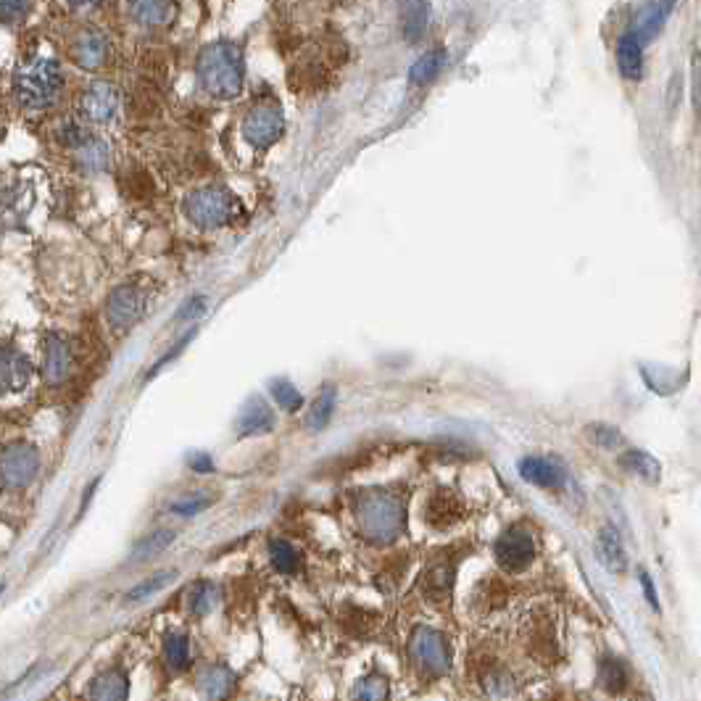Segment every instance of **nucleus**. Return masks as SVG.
<instances>
[{
    "instance_id": "obj_1",
    "label": "nucleus",
    "mask_w": 701,
    "mask_h": 701,
    "mask_svg": "<svg viewBox=\"0 0 701 701\" xmlns=\"http://www.w3.org/2000/svg\"><path fill=\"white\" fill-rule=\"evenodd\" d=\"M64 87V69L53 56L35 53L19 61L14 72V95L24 109H48Z\"/></svg>"
},
{
    "instance_id": "obj_2",
    "label": "nucleus",
    "mask_w": 701,
    "mask_h": 701,
    "mask_svg": "<svg viewBox=\"0 0 701 701\" xmlns=\"http://www.w3.org/2000/svg\"><path fill=\"white\" fill-rule=\"evenodd\" d=\"M198 80L214 98H235L243 90V53L230 40H217L198 53Z\"/></svg>"
},
{
    "instance_id": "obj_3",
    "label": "nucleus",
    "mask_w": 701,
    "mask_h": 701,
    "mask_svg": "<svg viewBox=\"0 0 701 701\" xmlns=\"http://www.w3.org/2000/svg\"><path fill=\"white\" fill-rule=\"evenodd\" d=\"M404 504L385 491H369L356 501V525L372 543L396 541L404 530Z\"/></svg>"
},
{
    "instance_id": "obj_4",
    "label": "nucleus",
    "mask_w": 701,
    "mask_h": 701,
    "mask_svg": "<svg viewBox=\"0 0 701 701\" xmlns=\"http://www.w3.org/2000/svg\"><path fill=\"white\" fill-rule=\"evenodd\" d=\"M238 211V198L232 196L227 188H219V185L198 188L185 198V214H188L193 225L203 227V230H217V227L230 225Z\"/></svg>"
},
{
    "instance_id": "obj_5",
    "label": "nucleus",
    "mask_w": 701,
    "mask_h": 701,
    "mask_svg": "<svg viewBox=\"0 0 701 701\" xmlns=\"http://www.w3.org/2000/svg\"><path fill=\"white\" fill-rule=\"evenodd\" d=\"M37 470H40V454L32 443L16 441L0 451V488L22 491L35 480Z\"/></svg>"
},
{
    "instance_id": "obj_6",
    "label": "nucleus",
    "mask_w": 701,
    "mask_h": 701,
    "mask_svg": "<svg viewBox=\"0 0 701 701\" xmlns=\"http://www.w3.org/2000/svg\"><path fill=\"white\" fill-rule=\"evenodd\" d=\"M412 662L422 675H443L451 667L449 641L433 628H417L412 636Z\"/></svg>"
},
{
    "instance_id": "obj_7",
    "label": "nucleus",
    "mask_w": 701,
    "mask_h": 701,
    "mask_svg": "<svg viewBox=\"0 0 701 701\" xmlns=\"http://www.w3.org/2000/svg\"><path fill=\"white\" fill-rule=\"evenodd\" d=\"M282 130H285V116L277 101H259L243 119V138L253 148H267L277 143Z\"/></svg>"
},
{
    "instance_id": "obj_8",
    "label": "nucleus",
    "mask_w": 701,
    "mask_h": 701,
    "mask_svg": "<svg viewBox=\"0 0 701 701\" xmlns=\"http://www.w3.org/2000/svg\"><path fill=\"white\" fill-rule=\"evenodd\" d=\"M148 306V293L138 285H119L106 301V319L114 327L116 333L130 330L132 325H138Z\"/></svg>"
},
{
    "instance_id": "obj_9",
    "label": "nucleus",
    "mask_w": 701,
    "mask_h": 701,
    "mask_svg": "<svg viewBox=\"0 0 701 701\" xmlns=\"http://www.w3.org/2000/svg\"><path fill=\"white\" fill-rule=\"evenodd\" d=\"M496 562L509 572H522L535 559V538L525 528H509L501 535L496 546Z\"/></svg>"
},
{
    "instance_id": "obj_10",
    "label": "nucleus",
    "mask_w": 701,
    "mask_h": 701,
    "mask_svg": "<svg viewBox=\"0 0 701 701\" xmlns=\"http://www.w3.org/2000/svg\"><path fill=\"white\" fill-rule=\"evenodd\" d=\"M119 111V90L111 82L98 80L80 95V114L87 124H109Z\"/></svg>"
},
{
    "instance_id": "obj_11",
    "label": "nucleus",
    "mask_w": 701,
    "mask_h": 701,
    "mask_svg": "<svg viewBox=\"0 0 701 701\" xmlns=\"http://www.w3.org/2000/svg\"><path fill=\"white\" fill-rule=\"evenodd\" d=\"M32 380V362L11 343H0V396L22 393Z\"/></svg>"
},
{
    "instance_id": "obj_12",
    "label": "nucleus",
    "mask_w": 701,
    "mask_h": 701,
    "mask_svg": "<svg viewBox=\"0 0 701 701\" xmlns=\"http://www.w3.org/2000/svg\"><path fill=\"white\" fill-rule=\"evenodd\" d=\"M72 346L69 340L48 333L43 340V380L48 385H61L72 372Z\"/></svg>"
},
{
    "instance_id": "obj_13",
    "label": "nucleus",
    "mask_w": 701,
    "mask_h": 701,
    "mask_svg": "<svg viewBox=\"0 0 701 701\" xmlns=\"http://www.w3.org/2000/svg\"><path fill=\"white\" fill-rule=\"evenodd\" d=\"M72 58L82 69H90V72L101 69L106 64V58H109V37L103 35L101 29H82L80 35L74 37Z\"/></svg>"
},
{
    "instance_id": "obj_14",
    "label": "nucleus",
    "mask_w": 701,
    "mask_h": 701,
    "mask_svg": "<svg viewBox=\"0 0 701 701\" xmlns=\"http://www.w3.org/2000/svg\"><path fill=\"white\" fill-rule=\"evenodd\" d=\"M130 678L122 667H109L87 683V701H127Z\"/></svg>"
},
{
    "instance_id": "obj_15",
    "label": "nucleus",
    "mask_w": 701,
    "mask_h": 701,
    "mask_svg": "<svg viewBox=\"0 0 701 701\" xmlns=\"http://www.w3.org/2000/svg\"><path fill=\"white\" fill-rule=\"evenodd\" d=\"M454 570L456 562L449 557H438L422 575V591L430 601L443 604L451 596V586H454Z\"/></svg>"
},
{
    "instance_id": "obj_16",
    "label": "nucleus",
    "mask_w": 701,
    "mask_h": 701,
    "mask_svg": "<svg viewBox=\"0 0 701 701\" xmlns=\"http://www.w3.org/2000/svg\"><path fill=\"white\" fill-rule=\"evenodd\" d=\"M520 475L538 488H557L564 483L562 464L546 456H525L520 462Z\"/></svg>"
},
{
    "instance_id": "obj_17",
    "label": "nucleus",
    "mask_w": 701,
    "mask_h": 701,
    "mask_svg": "<svg viewBox=\"0 0 701 701\" xmlns=\"http://www.w3.org/2000/svg\"><path fill=\"white\" fill-rule=\"evenodd\" d=\"M617 66L625 80L638 82L644 77V45L636 37V32L620 37L617 43Z\"/></svg>"
},
{
    "instance_id": "obj_18",
    "label": "nucleus",
    "mask_w": 701,
    "mask_h": 701,
    "mask_svg": "<svg viewBox=\"0 0 701 701\" xmlns=\"http://www.w3.org/2000/svg\"><path fill=\"white\" fill-rule=\"evenodd\" d=\"M464 506L462 501L456 499L454 493L449 491H438L427 504V522L433 528H449L456 520H462Z\"/></svg>"
},
{
    "instance_id": "obj_19",
    "label": "nucleus",
    "mask_w": 701,
    "mask_h": 701,
    "mask_svg": "<svg viewBox=\"0 0 701 701\" xmlns=\"http://www.w3.org/2000/svg\"><path fill=\"white\" fill-rule=\"evenodd\" d=\"M161 654H164V665L169 673H185L190 667V638L182 630H169L161 644Z\"/></svg>"
},
{
    "instance_id": "obj_20",
    "label": "nucleus",
    "mask_w": 701,
    "mask_h": 701,
    "mask_svg": "<svg viewBox=\"0 0 701 701\" xmlns=\"http://www.w3.org/2000/svg\"><path fill=\"white\" fill-rule=\"evenodd\" d=\"M232 673L225 665H211L198 675V691L206 701H222L232 691Z\"/></svg>"
},
{
    "instance_id": "obj_21",
    "label": "nucleus",
    "mask_w": 701,
    "mask_h": 701,
    "mask_svg": "<svg viewBox=\"0 0 701 701\" xmlns=\"http://www.w3.org/2000/svg\"><path fill=\"white\" fill-rule=\"evenodd\" d=\"M275 425V414L269 412V406L261 401V398H251L243 412L238 417V433L251 435V433H264L269 427Z\"/></svg>"
},
{
    "instance_id": "obj_22",
    "label": "nucleus",
    "mask_w": 701,
    "mask_h": 701,
    "mask_svg": "<svg viewBox=\"0 0 701 701\" xmlns=\"http://www.w3.org/2000/svg\"><path fill=\"white\" fill-rule=\"evenodd\" d=\"M620 467H625V470L638 475L641 480H646V483H657L659 477H662V467H659L657 459L641 449L625 451V454L620 456Z\"/></svg>"
},
{
    "instance_id": "obj_23",
    "label": "nucleus",
    "mask_w": 701,
    "mask_h": 701,
    "mask_svg": "<svg viewBox=\"0 0 701 701\" xmlns=\"http://www.w3.org/2000/svg\"><path fill=\"white\" fill-rule=\"evenodd\" d=\"M443 64H446V51H443V48H433V51L422 53V56L414 61L412 69H409V82H412V85H427V82H433L435 77H438V72L443 69Z\"/></svg>"
},
{
    "instance_id": "obj_24",
    "label": "nucleus",
    "mask_w": 701,
    "mask_h": 701,
    "mask_svg": "<svg viewBox=\"0 0 701 701\" xmlns=\"http://www.w3.org/2000/svg\"><path fill=\"white\" fill-rule=\"evenodd\" d=\"M599 557L612 572L625 570V549H622V538L612 525H607V528L599 533Z\"/></svg>"
},
{
    "instance_id": "obj_25",
    "label": "nucleus",
    "mask_w": 701,
    "mask_h": 701,
    "mask_svg": "<svg viewBox=\"0 0 701 701\" xmlns=\"http://www.w3.org/2000/svg\"><path fill=\"white\" fill-rule=\"evenodd\" d=\"M177 8L172 3H132L130 14L132 19L138 24H145V27H161V24L172 22V16Z\"/></svg>"
},
{
    "instance_id": "obj_26",
    "label": "nucleus",
    "mask_w": 701,
    "mask_h": 701,
    "mask_svg": "<svg viewBox=\"0 0 701 701\" xmlns=\"http://www.w3.org/2000/svg\"><path fill=\"white\" fill-rule=\"evenodd\" d=\"M74 159H77V164H80L85 172H98V169H103L109 164V145L93 135V138L82 145L80 151H74Z\"/></svg>"
},
{
    "instance_id": "obj_27",
    "label": "nucleus",
    "mask_w": 701,
    "mask_h": 701,
    "mask_svg": "<svg viewBox=\"0 0 701 701\" xmlns=\"http://www.w3.org/2000/svg\"><path fill=\"white\" fill-rule=\"evenodd\" d=\"M333 409H335V388L333 385H327V388L319 391V396L314 398V404H311L309 414H306V425H309V430H322V427L330 422V417H333Z\"/></svg>"
},
{
    "instance_id": "obj_28",
    "label": "nucleus",
    "mask_w": 701,
    "mask_h": 701,
    "mask_svg": "<svg viewBox=\"0 0 701 701\" xmlns=\"http://www.w3.org/2000/svg\"><path fill=\"white\" fill-rule=\"evenodd\" d=\"M217 604V586L209 583V580H201L196 586L188 591V609L190 615L196 617H206Z\"/></svg>"
},
{
    "instance_id": "obj_29",
    "label": "nucleus",
    "mask_w": 701,
    "mask_h": 701,
    "mask_svg": "<svg viewBox=\"0 0 701 701\" xmlns=\"http://www.w3.org/2000/svg\"><path fill=\"white\" fill-rule=\"evenodd\" d=\"M90 138H93V132L87 130L85 122H77V119H64V122H58L56 140L64 145V148H69V151H80L82 145H85Z\"/></svg>"
},
{
    "instance_id": "obj_30",
    "label": "nucleus",
    "mask_w": 701,
    "mask_h": 701,
    "mask_svg": "<svg viewBox=\"0 0 701 701\" xmlns=\"http://www.w3.org/2000/svg\"><path fill=\"white\" fill-rule=\"evenodd\" d=\"M269 562H272V567L277 572H285V575H290V572H296L301 567V557H298V551L288 541L269 543Z\"/></svg>"
},
{
    "instance_id": "obj_31",
    "label": "nucleus",
    "mask_w": 701,
    "mask_h": 701,
    "mask_svg": "<svg viewBox=\"0 0 701 701\" xmlns=\"http://www.w3.org/2000/svg\"><path fill=\"white\" fill-rule=\"evenodd\" d=\"M404 11H406L404 16L406 40H409V43H417V40L422 37V32H425L427 19H430V6H427V3H409Z\"/></svg>"
},
{
    "instance_id": "obj_32",
    "label": "nucleus",
    "mask_w": 701,
    "mask_h": 701,
    "mask_svg": "<svg viewBox=\"0 0 701 701\" xmlns=\"http://www.w3.org/2000/svg\"><path fill=\"white\" fill-rule=\"evenodd\" d=\"M388 694H391V683L385 675H369V678L359 680L354 688L356 701H385Z\"/></svg>"
},
{
    "instance_id": "obj_33",
    "label": "nucleus",
    "mask_w": 701,
    "mask_h": 701,
    "mask_svg": "<svg viewBox=\"0 0 701 701\" xmlns=\"http://www.w3.org/2000/svg\"><path fill=\"white\" fill-rule=\"evenodd\" d=\"M174 530H167V528H161V530H153L151 535H145L143 541L135 546V554H132V559H151V557H156V554H161V551L167 549L169 543L174 541Z\"/></svg>"
},
{
    "instance_id": "obj_34",
    "label": "nucleus",
    "mask_w": 701,
    "mask_h": 701,
    "mask_svg": "<svg viewBox=\"0 0 701 701\" xmlns=\"http://www.w3.org/2000/svg\"><path fill=\"white\" fill-rule=\"evenodd\" d=\"M670 3H651V6L644 8V14H641V29H638V40L641 37H651L657 35L659 29H662V24H665V16L670 14Z\"/></svg>"
},
{
    "instance_id": "obj_35",
    "label": "nucleus",
    "mask_w": 701,
    "mask_h": 701,
    "mask_svg": "<svg viewBox=\"0 0 701 701\" xmlns=\"http://www.w3.org/2000/svg\"><path fill=\"white\" fill-rule=\"evenodd\" d=\"M174 578H177V572H174V570L156 572V575H151V578H148V580H143L140 586L132 588V591L127 593V601L148 599V596H153V593H159L161 588H167Z\"/></svg>"
},
{
    "instance_id": "obj_36",
    "label": "nucleus",
    "mask_w": 701,
    "mask_h": 701,
    "mask_svg": "<svg viewBox=\"0 0 701 701\" xmlns=\"http://www.w3.org/2000/svg\"><path fill=\"white\" fill-rule=\"evenodd\" d=\"M599 673H601V683H604V688L612 691V694H617V691L625 688V667L620 665V659L604 657L601 659Z\"/></svg>"
},
{
    "instance_id": "obj_37",
    "label": "nucleus",
    "mask_w": 701,
    "mask_h": 701,
    "mask_svg": "<svg viewBox=\"0 0 701 701\" xmlns=\"http://www.w3.org/2000/svg\"><path fill=\"white\" fill-rule=\"evenodd\" d=\"M269 391H272V396L277 398V404L285 409V412H296L298 406L304 404V396L298 393V388L290 380H275V383L269 385Z\"/></svg>"
},
{
    "instance_id": "obj_38",
    "label": "nucleus",
    "mask_w": 701,
    "mask_h": 701,
    "mask_svg": "<svg viewBox=\"0 0 701 701\" xmlns=\"http://www.w3.org/2000/svg\"><path fill=\"white\" fill-rule=\"evenodd\" d=\"M209 506H211L209 496H188V499L174 501L172 512L180 514V517H193V514L203 512V509H209Z\"/></svg>"
},
{
    "instance_id": "obj_39",
    "label": "nucleus",
    "mask_w": 701,
    "mask_h": 701,
    "mask_svg": "<svg viewBox=\"0 0 701 701\" xmlns=\"http://www.w3.org/2000/svg\"><path fill=\"white\" fill-rule=\"evenodd\" d=\"M206 306H209V301L203 296H193L188 298L185 304L180 306V311H177V322H188V319H198L206 311Z\"/></svg>"
},
{
    "instance_id": "obj_40",
    "label": "nucleus",
    "mask_w": 701,
    "mask_h": 701,
    "mask_svg": "<svg viewBox=\"0 0 701 701\" xmlns=\"http://www.w3.org/2000/svg\"><path fill=\"white\" fill-rule=\"evenodd\" d=\"M29 11V3H8V0H0V22L16 24L22 22Z\"/></svg>"
},
{
    "instance_id": "obj_41",
    "label": "nucleus",
    "mask_w": 701,
    "mask_h": 701,
    "mask_svg": "<svg viewBox=\"0 0 701 701\" xmlns=\"http://www.w3.org/2000/svg\"><path fill=\"white\" fill-rule=\"evenodd\" d=\"M588 438H593V443H599V446H615L620 441V433H617L615 427L591 425L588 427Z\"/></svg>"
},
{
    "instance_id": "obj_42",
    "label": "nucleus",
    "mask_w": 701,
    "mask_h": 701,
    "mask_svg": "<svg viewBox=\"0 0 701 701\" xmlns=\"http://www.w3.org/2000/svg\"><path fill=\"white\" fill-rule=\"evenodd\" d=\"M190 467H193V470H198V472H211V470H214V464H211V459L206 454L190 456Z\"/></svg>"
},
{
    "instance_id": "obj_43",
    "label": "nucleus",
    "mask_w": 701,
    "mask_h": 701,
    "mask_svg": "<svg viewBox=\"0 0 701 701\" xmlns=\"http://www.w3.org/2000/svg\"><path fill=\"white\" fill-rule=\"evenodd\" d=\"M641 580H644V588H646V599L651 601V607H657V593H654V583H651L649 575H641Z\"/></svg>"
},
{
    "instance_id": "obj_44",
    "label": "nucleus",
    "mask_w": 701,
    "mask_h": 701,
    "mask_svg": "<svg viewBox=\"0 0 701 701\" xmlns=\"http://www.w3.org/2000/svg\"><path fill=\"white\" fill-rule=\"evenodd\" d=\"M0 593H3V583H0Z\"/></svg>"
}]
</instances>
